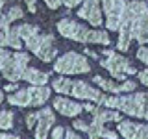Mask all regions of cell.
Returning a JSON list of instances; mask_svg holds the SVG:
<instances>
[{"label":"cell","mask_w":148,"mask_h":139,"mask_svg":"<svg viewBox=\"0 0 148 139\" xmlns=\"http://www.w3.org/2000/svg\"><path fill=\"white\" fill-rule=\"evenodd\" d=\"M120 28L128 30L139 45H148V4L143 0H130Z\"/></svg>","instance_id":"1"},{"label":"cell","mask_w":148,"mask_h":139,"mask_svg":"<svg viewBox=\"0 0 148 139\" xmlns=\"http://www.w3.org/2000/svg\"><path fill=\"white\" fill-rule=\"evenodd\" d=\"M58 30L63 37L78 41V43H96V45H104V46L111 43L106 30H89L87 26L72 21V19H61L58 22Z\"/></svg>","instance_id":"2"},{"label":"cell","mask_w":148,"mask_h":139,"mask_svg":"<svg viewBox=\"0 0 148 139\" xmlns=\"http://www.w3.org/2000/svg\"><path fill=\"white\" fill-rule=\"evenodd\" d=\"M52 89L58 91L59 95H71L80 100H91V102H100L102 93L100 89L89 85L83 80H71L67 76H59L52 82Z\"/></svg>","instance_id":"3"},{"label":"cell","mask_w":148,"mask_h":139,"mask_svg":"<svg viewBox=\"0 0 148 139\" xmlns=\"http://www.w3.org/2000/svg\"><path fill=\"white\" fill-rule=\"evenodd\" d=\"M50 93H52V89H48L46 85H32V87H26V89H18L15 93H11L8 96V102L13 106H21V108L43 106L50 98Z\"/></svg>","instance_id":"4"},{"label":"cell","mask_w":148,"mask_h":139,"mask_svg":"<svg viewBox=\"0 0 148 139\" xmlns=\"http://www.w3.org/2000/svg\"><path fill=\"white\" fill-rule=\"evenodd\" d=\"M106 59H100V65L108 71L113 78H119V80H126V74H135V67L128 61L124 56H119L115 50L106 48L104 52Z\"/></svg>","instance_id":"5"},{"label":"cell","mask_w":148,"mask_h":139,"mask_svg":"<svg viewBox=\"0 0 148 139\" xmlns=\"http://www.w3.org/2000/svg\"><path fill=\"white\" fill-rule=\"evenodd\" d=\"M24 45L30 48V52H34L45 63H48V61L58 58V48H56V41H54L52 34H46V35L35 34L34 37L24 41Z\"/></svg>","instance_id":"6"},{"label":"cell","mask_w":148,"mask_h":139,"mask_svg":"<svg viewBox=\"0 0 148 139\" xmlns=\"http://www.w3.org/2000/svg\"><path fill=\"white\" fill-rule=\"evenodd\" d=\"M54 71L58 74H83L91 71V63L89 59H85V56L78 52H67L56 59Z\"/></svg>","instance_id":"7"},{"label":"cell","mask_w":148,"mask_h":139,"mask_svg":"<svg viewBox=\"0 0 148 139\" xmlns=\"http://www.w3.org/2000/svg\"><path fill=\"white\" fill-rule=\"evenodd\" d=\"M102 6H104L106 15V28L119 32V28L122 26L124 15H126L128 2L126 0H102Z\"/></svg>","instance_id":"8"},{"label":"cell","mask_w":148,"mask_h":139,"mask_svg":"<svg viewBox=\"0 0 148 139\" xmlns=\"http://www.w3.org/2000/svg\"><path fill=\"white\" fill-rule=\"evenodd\" d=\"M28 61H30V56L24 52H15L11 56V59L8 61V65L2 69V76L8 82H18L22 80V74L28 69Z\"/></svg>","instance_id":"9"},{"label":"cell","mask_w":148,"mask_h":139,"mask_svg":"<svg viewBox=\"0 0 148 139\" xmlns=\"http://www.w3.org/2000/svg\"><path fill=\"white\" fill-rule=\"evenodd\" d=\"M74 130L85 132L87 136H89V139H100V137H104V139H117L119 137L117 132L108 130L102 122H98V120H95V119H92V122H89V124H87L85 120H82V119L74 120Z\"/></svg>","instance_id":"10"},{"label":"cell","mask_w":148,"mask_h":139,"mask_svg":"<svg viewBox=\"0 0 148 139\" xmlns=\"http://www.w3.org/2000/svg\"><path fill=\"white\" fill-rule=\"evenodd\" d=\"M102 0H83L82 8L78 9V17L87 21L91 26L98 28L102 26V9H100Z\"/></svg>","instance_id":"11"},{"label":"cell","mask_w":148,"mask_h":139,"mask_svg":"<svg viewBox=\"0 0 148 139\" xmlns=\"http://www.w3.org/2000/svg\"><path fill=\"white\" fill-rule=\"evenodd\" d=\"M119 133L124 139H148V124L133 122V120H120Z\"/></svg>","instance_id":"12"},{"label":"cell","mask_w":148,"mask_h":139,"mask_svg":"<svg viewBox=\"0 0 148 139\" xmlns=\"http://www.w3.org/2000/svg\"><path fill=\"white\" fill-rule=\"evenodd\" d=\"M37 113H39V117H37V124H35V139H46L50 128L56 122V115L50 108H45Z\"/></svg>","instance_id":"13"},{"label":"cell","mask_w":148,"mask_h":139,"mask_svg":"<svg viewBox=\"0 0 148 139\" xmlns=\"http://www.w3.org/2000/svg\"><path fill=\"white\" fill-rule=\"evenodd\" d=\"M92 82H95L100 89L109 91V93H113V95H119V93H128V91L137 89V85H135V82H133V80H124L122 83H115V82L106 80V78H102V76H95V78H92Z\"/></svg>","instance_id":"14"},{"label":"cell","mask_w":148,"mask_h":139,"mask_svg":"<svg viewBox=\"0 0 148 139\" xmlns=\"http://www.w3.org/2000/svg\"><path fill=\"white\" fill-rule=\"evenodd\" d=\"M54 109L59 111V113L65 115V117H76V115H80L83 111V106L78 104V102H74V100H71V98L58 96V98L54 100Z\"/></svg>","instance_id":"15"},{"label":"cell","mask_w":148,"mask_h":139,"mask_svg":"<svg viewBox=\"0 0 148 139\" xmlns=\"http://www.w3.org/2000/svg\"><path fill=\"white\" fill-rule=\"evenodd\" d=\"M22 80H26L28 83H32V85H46V82H48V74L39 71V69H34V67H28L24 74H22Z\"/></svg>","instance_id":"16"},{"label":"cell","mask_w":148,"mask_h":139,"mask_svg":"<svg viewBox=\"0 0 148 139\" xmlns=\"http://www.w3.org/2000/svg\"><path fill=\"white\" fill-rule=\"evenodd\" d=\"M92 119L98 120V122H102V124L109 122V120H115V122H120V120H122V117H120L117 111L108 109V108H104V106L95 108V111H92Z\"/></svg>","instance_id":"17"},{"label":"cell","mask_w":148,"mask_h":139,"mask_svg":"<svg viewBox=\"0 0 148 139\" xmlns=\"http://www.w3.org/2000/svg\"><path fill=\"white\" fill-rule=\"evenodd\" d=\"M22 45H24V41L21 39L17 28H11V30H9V35H8V46H11V48H15V50H21Z\"/></svg>","instance_id":"18"},{"label":"cell","mask_w":148,"mask_h":139,"mask_svg":"<svg viewBox=\"0 0 148 139\" xmlns=\"http://www.w3.org/2000/svg\"><path fill=\"white\" fill-rule=\"evenodd\" d=\"M13 126V113L8 109L0 111V130H9Z\"/></svg>","instance_id":"19"},{"label":"cell","mask_w":148,"mask_h":139,"mask_svg":"<svg viewBox=\"0 0 148 139\" xmlns=\"http://www.w3.org/2000/svg\"><path fill=\"white\" fill-rule=\"evenodd\" d=\"M24 17V11H22L18 6H13V8H9V11L6 13V21L11 24L13 21H18V19H22Z\"/></svg>","instance_id":"20"},{"label":"cell","mask_w":148,"mask_h":139,"mask_svg":"<svg viewBox=\"0 0 148 139\" xmlns=\"http://www.w3.org/2000/svg\"><path fill=\"white\" fill-rule=\"evenodd\" d=\"M11 56H13V52H9V50H6V48L0 46V71L8 65V61L11 59Z\"/></svg>","instance_id":"21"},{"label":"cell","mask_w":148,"mask_h":139,"mask_svg":"<svg viewBox=\"0 0 148 139\" xmlns=\"http://www.w3.org/2000/svg\"><path fill=\"white\" fill-rule=\"evenodd\" d=\"M135 56H137V59H141L143 63H146V65H148V45H143L141 48L137 50V54H135Z\"/></svg>","instance_id":"22"},{"label":"cell","mask_w":148,"mask_h":139,"mask_svg":"<svg viewBox=\"0 0 148 139\" xmlns=\"http://www.w3.org/2000/svg\"><path fill=\"white\" fill-rule=\"evenodd\" d=\"M65 133H67V130H65L63 126H56L52 130V136H50V139H65Z\"/></svg>","instance_id":"23"},{"label":"cell","mask_w":148,"mask_h":139,"mask_svg":"<svg viewBox=\"0 0 148 139\" xmlns=\"http://www.w3.org/2000/svg\"><path fill=\"white\" fill-rule=\"evenodd\" d=\"M37 117H39V113H30V115H26V126L28 128H35V124H37Z\"/></svg>","instance_id":"24"},{"label":"cell","mask_w":148,"mask_h":139,"mask_svg":"<svg viewBox=\"0 0 148 139\" xmlns=\"http://www.w3.org/2000/svg\"><path fill=\"white\" fill-rule=\"evenodd\" d=\"M61 2H63V6H67V8H76V6H80L83 0H61Z\"/></svg>","instance_id":"25"},{"label":"cell","mask_w":148,"mask_h":139,"mask_svg":"<svg viewBox=\"0 0 148 139\" xmlns=\"http://www.w3.org/2000/svg\"><path fill=\"white\" fill-rule=\"evenodd\" d=\"M139 82L145 83V85L148 87V69H146V71H141V72H139Z\"/></svg>","instance_id":"26"},{"label":"cell","mask_w":148,"mask_h":139,"mask_svg":"<svg viewBox=\"0 0 148 139\" xmlns=\"http://www.w3.org/2000/svg\"><path fill=\"white\" fill-rule=\"evenodd\" d=\"M65 139H82L78 133H74V130H69L67 133H65Z\"/></svg>","instance_id":"27"},{"label":"cell","mask_w":148,"mask_h":139,"mask_svg":"<svg viewBox=\"0 0 148 139\" xmlns=\"http://www.w3.org/2000/svg\"><path fill=\"white\" fill-rule=\"evenodd\" d=\"M4 89H6V91H9V93H15V89H18V87H17V83H15V82H11L9 85H6V87H4Z\"/></svg>","instance_id":"28"},{"label":"cell","mask_w":148,"mask_h":139,"mask_svg":"<svg viewBox=\"0 0 148 139\" xmlns=\"http://www.w3.org/2000/svg\"><path fill=\"white\" fill-rule=\"evenodd\" d=\"M0 139H21L18 136H11V133H0Z\"/></svg>","instance_id":"29"},{"label":"cell","mask_w":148,"mask_h":139,"mask_svg":"<svg viewBox=\"0 0 148 139\" xmlns=\"http://www.w3.org/2000/svg\"><path fill=\"white\" fill-rule=\"evenodd\" d=\"M95 108H96V106H92V104H85V106H83V111H89V113H92Z\"/></svg>","instance_id":"30"},{"label":"cell","mask_w":148,"mask_h":139,"mask_svg":"<svg viewBox=\"0 0 148 139\" xmlns=\"http://www.w3.org/2000/svg\"><path fill=\"white\" fill-rule=\"evenodd\" d=\"M85 54H87V56H91V58H96V54H95V52H92V50H89V48H87V50H85Z\"/></svg>","instance_id":"31"},{"label":"cell","mask_w":148,"mask_h":139,"mask_svg":"<svg viewBox=\"0 0 148 139\" xmlns=\"http://www.w3.org/2000/svg\"><path fill=\"white\" fill-rule=\"evenodd\" d=\"M2 100H4V93L0 91V104H2Z\"/></svg>","instance_id":"32"},{"label":"cell","mask_w":148,"mask_h":139,"mask_svg":"<svg viewBox=\"0 0 148 139\" xmlns=\"http://www.w3.org/2000/svg\"><path fill=\"white\" fill-rule=\"evenodd\" d=\"M145 119H148V104H146V113H145Z\"/></svg>","instance_id":"33"},{"label":"cell","mask_w":148,"mask_h":139,"mask_svg":"<svg viewBox=\"0 0 148 139\" xmlns=\"http://www.w3.org/2000/svg\"><path fill=\"white\" fill-rule=\"evenodd\" d=\"M0 8H4V0H0Z\"/></svg>","instance_id":"34"}]
</instances>
